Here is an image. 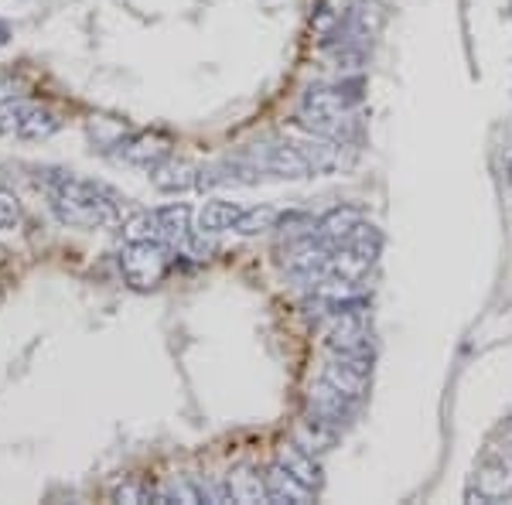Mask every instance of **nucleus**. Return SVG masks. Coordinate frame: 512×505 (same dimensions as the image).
<instances>
[{
  "label": "nucleus",
  "mask_w": 512,
  "mask_h": 505,
  "mask_svg": "<svg viewBox=\"0 0 512 505\" xmlns=\"http://www.w3.org/2000/svg\"><path fill=\"white\" fill-rule=\"evenodd\" d=\"M52 212L62 226L72 229H117L123 226L120 195L99 181L79 178L72 171H55L45 178Z\"/></svg>",
  "instance_id": "obj_1"
},
{
  "label": "nucleus",
  "mask_w": 512,
  "mask_h": 505,
  "mask_svg": "<svg viewBox=\"0 0 512 505\" xmlns=\"http://www.w3.org/2000/svg\"><path fill=\"white\" fill-rule=\"evenodd\" d=\"M62 120L55 117L48 106L35 103V99H4L0 103V134L18 137V140H48L59 134Z\"/></svg>",
  "instance_id": "obj_2"
},
{
  "label": "nucleus",
  "mask_w": 512,
  "mask_h": 505,
  "mask_svg": "<svg viewBox=\"0 0 512 505\" xmlns=\"http://www.w3.org/2000/svg\"><path fill=\"white\" fill-rule=\"evenodd\" d=\"M120 270L134 291H151L171 270V246L147 239V243H127L120 253Z\"/></svg>",
  "instance_id": "obj_3"
},
{
  "label": "nucleus",
  "mask_w": 512,
  "mask_h": 505,
  "mask_svg": "<svg viewBox=\"0 0 512 505\" xmlns=\"http://www.w3.org/2000/svg\"><path fill=\"white\" fill-rule=\"evenodd\" d=\"M468 499L499 505L512 499V454L506 447H492L478 458L472 471V482H468Z\"/></svg>",
  "instance_id": "obj_4"
},
{
  "label": "nucleus",
  "mask_w": 512,
  "mask_h": 505,
  "mask_svg": "<svg viewBox=\"0 0 512 505\" xmlns=\"http://www.w3.org/2000/svg\"><path fill=\"white\" fill-rule=\"evenodd\" d=\"M113 147H117L113 154H117L123 164H130V168H144L147 175H151L161 161H168L171 157V144L164 137H154V134L120 137V140H113Z\"/></svg>",
  "instance_id": "obj_5"
},
{
  "label": "nucleus",
  "mask_w": 512,
  "mask_h": 505,
  "mask_svg": "<svg viewBox=\"0 0 512 505\" xmlns=\"http://www.w3.org/2000/svg\"><path fill=\"white\" fill-rule=\"evenodd\" d=\"M362 226H369L366 212L355 209V205H335V209H328L315 222V233L325 239V243L338 246V243H345V239H352Z\"/></svg>",
  "instance_id": "obj_6"
},
{
  "label": "nucleus",
  "mask_w": 512,
  "mask_h": 505,
  "mask_svg": "<svg viewBox=\"0 0 512 505\" xmlns=\"http://www.w3.org/2000/svg\"><path fill=\"white\" fill-rule=\"evenodd\" d=\"M158 212V226H161V243H168L171 250H188L195 243L198 229L192 226V209L188 205H164Z\"/></svg>",
  "instance_id": "obj_7"
},
{
  "label": "nucleus",
  "mask_w": 512,
  "mask_h": 505,
  "mask_svg": "<svg viewBox=\"0 0 512 505\" xmlns=\"http://www.w3.org/2000/svg\"><path fill=\"white\" fill-rule=\"evenodd\" d=\"M246 212V205L239 202H226V198H212L198 209V219H195V229L198 236H219V233H233L239 215Z\"/></svg>",
  "instance_id": "obj_8"
},
{
  "label": "nucleus",
  "mask_w": 512,
  "mask_h": 505,
  "mask_svg": "<svg viewBox=\"0 0 512 505\" xmlns=\"http://www.w3.org/2000/svg\"><path fill=\"white\" fill-rule=\"evenodd\" d=\"M263 482H267V499L270 502H311L315 499V488L304 485L301 478L284 465V461H277V465L263 475Z\"/></svg>",
  "instance_id": "obj_9"
},
{
  "label": "nucleus",
  "mask_w": 512,
  "mask_h": 505,
  "mask_svg": "<svg viewBox=\"0 0 512 505\" xmlns=\"http://www.w3.org/2000/svg\"><path fill=\"white\" fill-rule=\"evenodd\" d=\"M151 181L161 192H188V188L198 185V168L188 161H178V157H168L151 171Z\"/></svg>",
  "instance_id": "obj_10"
},
{
  "label": "nucleus",
  "mask_w": 512,
  "mask_h": 505,
  "mask_svg": "<svg viewBox=\"0 0 512 505\" xmlns=\"http://www.w3.org/2000/svg\"><path fill=\"white\" fill-rule=\"evenodd\" d=\"M277 222H280V212L274 209V205H253V209H246L243 215H239L233 233L256 236V233H267V229H277Z\"/></svg>",
  "instance_id": "obj_11"
},
{
  "label": "nucleus",
  "mask_w": 512,
  "mask_h": 505,
  "mask_svg": "<svg viewBox=\"0 0 512 505\" xmlns=\"http://www.w3.org/2000/svg\"><path fill=\"white\" fill-rule=\"evenodd\" d=\"M280 461H284V465L291 468L304 485H311L318 492V482H321V478H318V465H315V458H311L308 451H301V447H287V451L280 454Z\"/></svg>",
  "instance_id": "obj_12"
},
{
  "label": "nucleus",
  "mask_w": 512,
  "mask_h": 505,
  "mask_svg": "<svg viewBox=\"0 0 512 505\" xmlns=\"http://www.w3.org/2000/svg\"><path fill=\"white\" fill-rule=\"evenodd\" d=\"M21 222V202L11 188L0 185V229H14Z\"/></svg>",
  "instance_id": "obj_13"
},
{
  "label": "nucleus",
  "mask_w": 512,
  "mask_h": 505,
  "mask_svg": "<svg viewBox=\"0 0 512 505\" xmlns=\"http://www.w3.org/2000/svg\"><path fill=\"white\" fill-rule=\"evenodd\" d=\"M502 447L512 454V420H506V427H502Z\"/></svg>",
  "instance_id": "obj_14"
},
{
  "label": "nucleus",
  "mask_w": 512,
  "mask_h": 505,
  "mask_svg": "<svg viewBox=\"0 0 512 505\" xmlns=\"http://www.w3.org/2000/svg\"><path fill=\"white\" fill-rule=\"evenodd\" d=\"M4 35H7V24H0V45H4V41H7Z\"/></svg>",
  "instance_id": "obj_15"
},
{
  "label": "nucleus",
  "mask_w": 512,
  "mask_h": 505,
  "mask_svg": "<svg viewBox=\"0 0 512 505\" xmlns=\"http://www.w3.org/2000/svg\"><path fill=\"white\" fill-rule=\"evenodd\" d=\"M509 181H512V157H509Z\"/></svg>",
  "instance_id": "obj_16"
}]
</instances>
